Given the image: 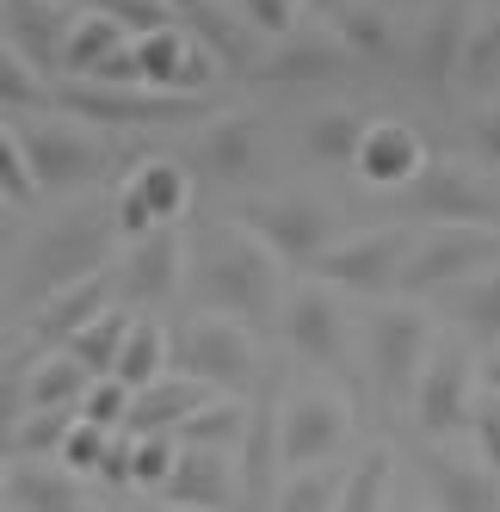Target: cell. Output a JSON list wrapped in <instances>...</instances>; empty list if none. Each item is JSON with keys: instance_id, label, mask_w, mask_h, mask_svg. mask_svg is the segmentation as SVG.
Segmentation results:
<instances>
[{"instance_id": "bcb514c9", "label": "cell", "mask_w": 500, "mask_h": 512, "mask_svg": "<svg viewBox=\"0 0 500 512\" xmlns=\"http://www.w3.org/2000/svg\"><path fill=\"white\" fill-rule=\"evenodd\" d=\"M470 136H476V149L500 167V105H482V112L470 118Z\"/></svg>"}, {"instance_id": "6da1fadb", "label": "cell", "mask_w": 500, "mask_h": 512, "mask_svg": "<svg viewBox=\"0 0 500 512\" xmlns=\"http://www.w3.org/2000/svg\"><path fill=\"white\" fill-rule=\"evenodd\" d=\"M118 235H124V223H118V204H112V198H81V204H68L56 223L25 247L19 278H13V303H19V309H38L44 297H56L62 284H75V278H87V272H105Z\"/></svg>"}, {"instance_id": "f1b7e54d", "label": "cell", "mask_w": 500, "mask_h": 512, "mask_svg": "<svg viewBox=\"0 0 500 512\" xmlns=\"http://www.w3.org/2000/svg\"><path fill=\"white\" fill-rule=\"evenodd\" d=\"M118 44H130V31L105 13V7H93L87 0V13H75L68 19V38H62V75H93V68L112 56Z\"/></svg>"}, {"instance_id": "484cf974", "label": "cell", "mask_w": 500, "mask_h": 512, "mask_svg": "<svg viewBox=\"0 0 500 512\" xmlns=\"http://www.w3.org/2000/svg\"><path fill=\"white\" fill-rule=\"evenodd\" d=\"M7 500L31 506V512H50V506H81L87 488H81V469H68L62 457H25V463H13Z\"/></svg>"}, {"instance_id": "d590c367", "label": "cell", "mask_w": 500, "mask_h": 512, "mask_svg": "<svg viewBox=\"0 0 500 512\" xmlns=\"http://www.w3.org/2000/svg\"><path fill=\"white\" fill-rule=\"evenodd\" d=\"M180 438H192V445H241V438H247V408H241V395L217 389L192 420H180Z\"/></svg>"}, {"instance_id": "2e32d148", "label": "cell", "mask_w": 500, "mask_h": 512, "mask_svg": "<svg viewBox=\"0 0 500 512\" xmlns=\"http://www.w3.org/2000/svg\"><path fill=\"white\" fill-rule=\"evenodd\" d=\"M112 204H118L124 235H149L161 223H180L192 210V173L180 161H142L130 179H118Z\"/></svg>"}, {"instance_id": "ba28073f", "label": "cell", "mask_w": 500, "mask_h": 512, "mask_svg": "<svg viewBox=\"0 0 500 512\" xmlns=\"http://www.w3.org/2000/svg\"><path fill=\"white\" fill-rule=\"evenodd\" d=\"M173 358L198 371L204 383H217L229 395H247L260 383V340L241 315H223V309H198V321L173 340Z\"/></svg>"}, {"instance_id": "d6a6232c", "label": "cell", "mask_w": 500, "mask_h": 512, "mask_svg": "<svg viewBox=\"0 0 500 512\" xmlns=\"http://www.w3.org/2000/svg\"><path fill=\"white\" fill-rule=\"evenodd\" d=\"M272 500L291 506V512L346 506V469H340V457H328V463H291V469H284V488Z\"/></svg>"}, {"instance_id": "7a4b0ae2", "label": "cell", "mask_w": 500, "mask_h": 512, "mask_svg": "<svg viewBox=\"0 0 500 512\" xmlns=\"http://www.w3.org/2000/svg\"><path fill=\"white\" fill-rule=\"evenodd\" d=\"M192 284H198V309H223L241 321H278L284 315V260L241 216L198 247Z\"/></svg>"}, {"instance_id": "cb8c5ba5", "label": "cell", "mask_w": 500, "mask_h": 512, "mask_svg": "<svg viewBox=\"0 0 500 512\" xmlns=\"http://www.w3.org/2000/svg\"><path fill=\"white\" fill-rule=\"evenodd\" d=\"M105 303H112L105 272H87V278H75V284H62L56 297H44L38 309H31V340H38V346H62V340L75 334L81 321H93Z\"/></svg>"}, {"instance_id": "603a6c76", "label": "cell", "mask_w": 500, "mask_h": 512, "mask_svg": "<svg viewBox=\"0 0 500 512\" xmlns=\"http://www.w3.org/2000/svg\"><path fill=\"white\" fill-rule=\"evenodd\" d=\"M426 488H433L439 506L451 512H494L500 506V469L476 451V457H451V451H433L426 457Z\"/></svg>"}, {"instance_id": "e0dca14e", "label": "cell", "mask_w": 500, "mask_h": 512, "mask_svg": "<svg viewBox=\"0 0 500 512\" xmlns=\"http://www.w3.org/2000/svg\"><path fill=\"white\" fill-rule=\"evenodd\" d=\"M186 235L161 223L149 235H130V260L118 272V297L124 303H167V297H180V284H186Z\"/></svg>"}, {"instance_id": "52a82bcc", "label": "cell", "mask_w": 500, "mask_h": 512, "mask_svg": "<svg viewBox=\"0 0 500 512\" xmlns=\"http://www.w3.org/2000/svg\"><path fill=\"white\" fill-rule=\"evenodd\" d=\"M433 346H439L433 315H426L408 290H402V303H377L371 321H365V358H371V377L389 401L414 395V377H420V364Z\"/></svg>"}, {"instance_id": "5bb4252c", "label": "cell", "mask_w": 500, "mask_h": 512, "mask_svg": "<svg viewBox=\"0 0 500 512\" xmlns=\"http://www.w3.org/2000/svg\"><path fill=\"white\" fill-rule=\"evenodd\" d=\"M470 31H476L470 0H439V7L426 13V25L414 31L408 68H414V81L433 93V99H451V87L463 81V62H470Z\"/></svg>"}, {"instance_id": "ee69618b", "label": "cell", "mask_w": 500, "mask_h": 512, "mask_svg": "<svg viewBox=\"0 0 500 512\" xmlns=\"http://www.w3.org/2000/svg\"><path fill=\"white\" fill-rule=\"evenodd\" d=\"M470 438H476V451L500 469V389L476 395V408H470Z\"/></svg>"}, {"instance_id": "f35d334b", "label": "cell", "mask_w": 500, "mask_h": 512, "mask_svg": "<svg viewBox=\"0 0 500 512\" xmlns=\"http://www.w3.org/2000/svg\"><path fill=\"white\" fill-rule=\"evenodd\" d=\"M173 457H180L173 432H130V482L136 488H167Z\"/></svg>"}, {"instance_id": "9a60e30c", "label": "cell", "mask_w": 500, "mask_h": 512, "mask_svg": "<svg viewBox=\"0 0 500 512\" xmlns=\"http://www.w3.org/2000/svg\"><path fill=\"white\" fill-rule=\"evenodd\" d=\"M359 56L340 38L334 25H297L284 31L278 50H266L254 62V81H272V87H297V81H334V75H352Z\"/></svg>"}, {"instance_id": "b9f144b4", "label": "cell", "mask_w": 500, "mask_h": 512, "mask_svg": "<svg viewBox=\"0 0 500 512\" xmlns=\"http://www.w3.org/2000/svg\"><path fill=\"white\" fill-rule=\"evenodd\" d=\"M93 7H105V13L130 31V38H142V31H161V25H186L173 0H93Z\"/></svg>"}, {"instance_id": "4316f807", "label": "cell", "mask_w": 500, "mask_h": 512, "mask_svg": "<svg viewBox=\"0 0 500 512\" xmlns=\"http://www.w3.org/2000/svg\"><path fill=\"white\" fill-rule=\"evenodd\" d=\"M87 383H93V371L68 346L31 352V364H25V408H81Z\"/></svg>"}, {"instance_id": "4fadbf2b", "label": "cell", "mask_w": 500, "mask_h": 512, "mask_svg": "<svg viewBox=\"0 0 500 512\" xmlns=\"http://www.w3.org/2000/svg\"><path fill=\"white\" fill-rule=\"evenodd\" d=\"M408 401H414V420H420L426 438H451L457 426H470V408H476V364H470V352L439 340L433 352H426Z\"/></svg>"}, {"instance_id": "f6af8a7d", "label": "cell", "mask_w": 500, "mask_h": 512, "mask_svg": "<svg viewBox=\"0 0 500 512\" xmlns=\"http://www.w3.org/2000/svg\"><path fill=\"white\" fill-rule=\"evenodd\" d=\"M494 68H500V13L476 19V31H470V62H463V81L494 75Z\"/></svg>"}, {"instance_id": "74e56055", "label": "cell", "mask_w": 500, "mask_h": 512, "mask_svg": "<svg viewBox=\"0 0 500 512\" xmlns=\"http://www.w3.org/2000/svg\"><path fill=\"white\" fill-rule=\"evenodd\" d=\"M0 192H7L13 204H31L38 198V173H31V155H25V136L19 124L0 112Z\"/></svg>"}, {"instance_id": "836d02e7", "label": "cell", "mask_w": 500, "mask_h": 512, "mask_svg": "<svg viewBox=\"0 0 500 512\" xmlns=\"http://www.w3.org/2000/svg\"><path fill=\"white\" fill-rule=\"evenodd\" d=\"M173 371V334L161 321H149V315H136V327H130V340H124V352H118V371L112 377H124L130 389H149L155 377H167Z\"/></svg>"}, {"instance_id": "7bdbcfd3", "label": "cell", "mask_w": 500, "mask_h": 512, "mask_svg": "<svg viewBox=\"0 0 500 512\" xmlns=\"http://www.w3.org/2000/svg\"><path fill=\"white\" fill-rule=\"evenodd\" d=\"M303 7L309 0H241V19L254 31H266V38H284V31L303 25Z\"/></svg>"}, {"instance_id": "44dd1931", "label": "cell", "mask_w": 500, "mask_h": 512, "mask_svg": "<svg viewBox=\"0 0 500 512\" xmlns=\"http://www.w3.org/2000/svg\"><path fill=\"white\" fill-rule=\"evenodd\" d=\"M217 395V383H204L198 371H167V377H155L149 389H136L130 395V420H124V432H180V420H192L204 401Z\"/></svg>"}, {"instance_id": "d6986e66", "label": "cell", "mask_w": 500, "mask_h": 512, "mask_svg": "<svg viewBox=\"0 0 500 512\" xmlns=\"http://www.w3.org/2000/svg\"><path fill=\"white\" fill-rule=\"evenodd\" d=\"M173 506H235V445H192L180 438V457H173V475L161 488Z\"/></svg>"}, {"instance_id": "83f0119b", "label": "cell", "mask_w": 500, "mask_h": 512, "mask_svg": "<svg viewBox=\"0 0 500 512\" xmlns=\"http://www.w3.org/2000/svg\"><path fill=\"white\" fill-rule=\"evenodd\" d=\"M439 297H445V309L457 315L463 340H476V346H494V340H500V272L482 266V272H470V278L445 284Z\"/></svg>"}, {"instance_id": "ffe728a7", "label": "cell", "mask_w": 500, "mask_h": 512, "mask_svg": "<svg viewBox=\"0 0 500 512\" xmlns=\"http://www.w3.org/2000/svg\"><path fill=\"white\" fill-rule=\"evenodd\" d=\"M254 161H260V118L254 112H223L198 136L192 149V167L204 179H217V186H241V179H254Z\"/></svg>"}, {"instance_id": "e575fe53", "label": "cell", "mask_w": 500, "mask_h": 512, "mask_svg": "<svg viewBox=\"0 0 500 512\" xmlns=\"http://www.w3.org/2000/svg\"><path fill=\"white\" fill-rule=\"evenodd\" d=\"M396 451L389 445H365V457L346 469V506L352 512H371V506H389L396 500Z\"/></svg>"}, {"instance_id": "3957f363", "label": "cell", "mask_w": 500, "mask_h": 512, "mask_svg": "<svg viewBox=\"0 0 500 512\" xmlns=\"http://www.w3.org/2000/svg\"><path fill=\"white\" fill-rule=\"evenodd\" d=\"M13 124L25 136L38 192H81L87 179H99L105 161H112V136H105L99 124H87V118H75V112H62V105H50V112H25Z\"/></svg>"}, {"instance_id": "f546056e", "label": "cell", "mask_w": 500, "mask_h": 512, "mask_svg": "<svg viewBox=\"0 0 500 512\" xmlns=\"http://www.w3.org/2000/svg\"><path fill=\"white\" fill-rule=\"evenodd\" d=\"M130 327H136V315H130V309L105 303V309H99L93 321H81V327H75V334H68L62 346L75 352L93 377H112V371H118V352H124V340H130Z\"/></svg>"}, {"instance_id": "c3c4849f", "label": "cell", "mask_w": 500, "mask_h": 512, "mask_svg": "<svg viewBox=\"0 0 500 512\" xmlns=\"http://www.w3.org/2000/svg\"><path fill=\"white\" fill-rule=\"evenodd\" d=\"M482 377H488V389H500V340L488 346V364H482Z\"/></svg>"}, {"instance_id": "30bf717a", "label": "cell", "mask_w": 500, "mask_h": 512, "mask_svg": "<svg viewBox=\"0 0 500 512\" xmlns=\"http://www.w3.org/2000/svg\"><path fill=\"white\" fill-rule=\"evenodd\" d=\"M494 260H500V229L494 223H433L408 253L402 290L408 297H433V290L470 278V272H482Z\"/></svg>"}, {"instance_id": "681fc988", "label": "cell", "mask_w": 500, "mask_h": 512, "mask_svg": "<svg viewBox=\"0 0 500 512\" xmlns=\"http://www.w3.org/2000/svg\"><path fill=\"white\" fill-rule=\"evenodd\" d=\"M7 482H13V463H7V445H0V500H7Z\"/></svg>"}, {"instance_id": "7c38bea8", "label": "cell", "mask_w": 500, "mask_h": 512, "mask_svg": "<svg viewBox=\"0 0 500 512\" xmlns=\"http://www.w3.org/2000/svg\"><path fill=\"white\" fill-rule=\"evenodd\" d=\"M241 223L278 253L284 272H309L321 253L334 247V216L303 192H266V198H254L241 210Z\"/></svg>"}, {"instance_id": "5b68a950", "label": "cell", "mask_w": 500, "mask_h": 512, "mask_svg": "<svg viewBox=\"0 0 500 512\" xmlns=\"http://www.w3.org/2000/svg\"><path fill=\"white\" fill-rule=\"evenodd\" d=\"M414 241H420L414 216H389V223H377V229H359V235L334 241L309 272L334 278L340 290H352V297H383V290L402 284V266H408Z\"/></svg>"}, {"instance_id": "9c48e42d", "label": "cell", "mask_w": 500, "mask_h": 512, "mask_svg": "<svg viewBox=\"0 0 500 512\" xmlns=\"http://www.w3.org/2000/svg\"><path fill=\"white\" fill-rule=\"evenodd\" d=\"M396 198H402V216H414V223H500V192L470 161L426 155V167Z\"/></svg>"}, {"instance_id": "4dcf8cb0", "label": "cell", "mask_w": 500, "mask_h": 512, "mask_svg": "<svg viewBox=\"0 0 500 512\" xmlns=\"http://www.w3.org/2000/svg\"><path fill=\"white\" fill-rule=\"evenodd\" d=\"M365 124H371V118H359L352 105H328V112H315V118L303 124V155H309L315 167H352Z\"/></svg>"}, {"instance_id": "f907efd6", "label": "cell", "mask_w": 500, "mask_h": 512, "mask_svg": "<svg viewBox=\"0 0 500 512\" xmlns=\"http://www.w3.org/2000/svg\"><path fill=\"white\" fill-rule=\"evenodd\" d=\"M0 38H7V0H0Z\"/></svg>"}, {"instance_id": "d4e9b609", "label": "cell", "mask_w": 500, "mask_h": 512, "mask_svg": "<svg viewBox=\"0 0 500 512\" xmlns=\"http://www.w3.org/2000/svg\"><path fill=\"white\" fill-rule=\"evenodd\" d=\"M334 31L352 44V56L371 62V68H389V62H402V31L396 19H389L383 0H340V13H334Z\"/></svg>"}, {"instance_id": "277c9868", "label": "cell", "mask_w": 500, "mask_h": 512, "mask_svg": "<svg viewBox=\"0 0 500 512\" xmlns=\"http://www.w3.org/2000/svg\"><path fill=\"white\" fill-rule=\"evenodd\" d=\"M56 105L99 130H142V124H180L204 112V93H173L149 81H93V75H62Z\"/></svg>"}, {"instance_id": "8d00e7d4", "label": "cell", "mask_w": 500, "mask_h": 512, "mask_svg": "<svg viewBox=\"0 0 500 512\" xmlns=\"http://www.w3.org/2000/svg\"><path fill=\"white\" fill-rule=\"evenodd\" d=\"M75 420H81V408H25L13 426V451L19 457H62V438Z\"/></svg>"}, {"instance_id": "7dc6e473", "label": "cell", "mask_w": 500, "mask_h": 512, "mask_svg": "<svg viewBox=\"0 0 500 512\" xmlns=\"http://www.w3.org/2000/svg\"><path fill=\"white\" fill-rule=\"evenodd\" d=\"M13 210H19V204L0 192V247H7V235H13Z\"/></svg>"}, {"instance_id": "ab89813d", "label": "cell", "mask_w": 500, "mask_h": 512, "mask_svg": "<svg viewBox=\"0 0 500 512\" xmlns=\"http://www.w3.org/2000/svg\"><path fill=\"white\" fill-rule=\"evenodd\" d=\"M130 383L124 377H93L87 383V395H81V414L87 420H99V426H112V432H124V420H130Z\"/></svg>"}, {"instance_id": "60d3db41", "label": "cell", "mask_w": 500, "mask_h": 512, "mask_svg": "<svg viewBox=\"0 0 500 512\" xmlns=\"http://www.w3.org/2000/svg\"><path fill=\"white\" fill-rule=\"evenodd\" d=\"M105 451H112V426H99V420H87V414L68 426V438H62V463L81 469V475H93V469L105 463Z\"/></svg>"}, {"instance_id": "8992f818", "label": "cell", "mask_w": 500, "mask_h": 512, "mask_svg": "<svg viewBox=\"0 0 500 512\" xmlns=\"http://www.w3.org/2000/svg\"><path fill=\"white\" fill-rule=\"evenodd\" d=\"M352 432H359V414L352 401L334 395V389H297L278 401L272 414V451L278 463H328V457H346Z\"/></svg>"}, {"instance_id": "ac0fdd59", "label": "cell", "mask_w": 500, "mask_h": 512, "mask_svg": "<svg viewBox=\"0 0 500 512\" xmlns=\"http://www.w3.org/2000/svg\"><path fill=\"white\" fill-rule=\"evenodd\" d=\"M420 167H426V142H420L414 124H402V118H371L365 124L352 173H359L371 192H402Z\"/></svg>"}, {"instance_id": "8fae6325", "label": "cell", "mask_w": 500, "mask_h": 512, "mask_svg": "<svg viewBox=\"0 0 500 512\" xmlns=\"http://www.w3.org/2000/svg\"><path fill=\"white\" fill-rule=\"evenodd\" d=\"M278 327H284V340H291V352H297L303 364H328V371H334V364H346L352 315H346V290H340L334 278L309 272L291 297H284Z\"/></svg>"}, {"instance_id": "1f68e13d", "label": "cell", "mask_w": 500, "mask_h": 512, "mask_svg": "<svg viewBox=\"0 0 500 512\" xmlns=\"http://www.w3.org/2000/svg\"><path fill=\"white\" fill-rule=\"evenodd\" d=\"M50 105H56V81L31 56H19L7 38H0V112L25 118V112H50Z\"/></svg>"}, {"instance_id": "7402d4cb", "label": "cell", "mask_w": 500, "mask_h": 512, "mask_svg": "<svg viewBox=\"0 0 500 512\" xmlns=\"http://www.w3.org/2000/svg\"><path fill=\"white\" fill-rule=\"evenodd\" d=\"M75 19V0H7V44L31 56L56 81L62 75V38Z\"/></svg>"}]
</instances>
